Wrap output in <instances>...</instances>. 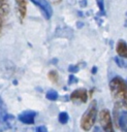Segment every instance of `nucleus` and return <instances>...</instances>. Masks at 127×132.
I'll return each mask as SVG.
<instances>
[{"instance_id": "10", "label": "nucleus", "mask_w": 127, "mask_h": 132, "mask_svg": "<svg viewBox=\"0 0 127 132\" xmlns=\"http://www.w3.org/2000/svg\"><path fill=\"white\" fill-rule=\"evenodd\" d=\"M6 116H7V107H6L2 97L0 96V125H2L4 123Z\"/></svg>"}, {"instance_id": "18", "label": "nucleus", "mask_w": 127, "mask_h": 132, "mask_svg": "<svg viewBox=\"0 0 127 132\" xmlns=\"http://www.w3.org/2000/svg\"><path fill=\"white\" fill-rule=\"evenodd\" d=\"M76 81H77V78L74 76L73 73H71V74L69 75V78H68V84L71 85V84H75Z\"/></svg>"}, {"instance_id": "19", "label": "nucleus", "mask_w": 127, "mask_h": 132, "mask_svg": "<svg viewBox=\"0 0 127 132\" xmlns=\"http://www.w3.org/2000/svg\"><path fill=\"white\" fill-rule=\"evenodd\" d=\"M35 132H49L45 126H38L35 130Z\"/></svg>"}, {"instance_id": "23", "label": "nucleus", "mask_w": 127, "mask_h": 132, "mask_svg": "<svg viewBox=\"0 0 127 132\" xmlns=\"http://www.w3.org/2000/svg\"><path fill=\"white\" fill-rule=\"evenodd\" d=\"M94 132H101V130H100V128L95 127V128H94Z\"/></svg>"}, {"instance_id": "6", "label": "nucleus", "mask_w": 127, "mask_h": 132, "mask_svg": "<svg viewBox=\"0 0 127 132\" xmlns=\"http://www.w3.org/2000/svg\"><path fill=\"white\" fill-rule=\"evenodd\" d=\"M70 100L73 103L76 104H82V103H86L88 100V92L86 89H76L74 90L71 94H70Z\"/></svg>"}, {"instance_id": "8", "label": "nucleus", "mask_w": 127, "mask_h": 132, "mask_svg": "<svg viewBox=\"0 0 127 132\" xmlns=\"http://www.w3.org/2000/svg\"><path fill=\"white\" fill-rule=\"evenodd\" d=\"M17 3L18 16L20 22H23L27 13V0H14Z\"/></svg>"}, {"instance_id": "22", "label": "nucleus", "mask_w": 127, "mask_h": 132, "mask_svg": "<svg viewBox=\"0 0 127 132\" xmlns=\"http://www.w3.org/2000/svg\"><path fill=\"white\" fill-rule=\"evenodd\" d=\"M80 3H81V6L85 7V6H86V3H87V0H83V1H81Z\"/></svg>"}, {"instance_id": "2", "label": "nucleus", "mask_w": 127, "mask_h": 132, "mask_svg": "<svg viewBox=\"0 0 127 132\" xmlns=\"http://www.w3.org/2000/svg\"><path fill=\"white\" fill-rule=\"evenodd\" d=\"M97 114H98L97 102L95 100H93L81 118V124H80L81 128L84 131H90L95 124Z\"/></svg>"}, {"instance_id": "17", "label": "nucleus", "mask_w": 127, "mask_h": 132, "mask_svg": "<svg viewBox=\"0 0 127 132\" xmlns=\"http://www.w3.org/2000/svg\"><path fill=\"white\" fill-rule=\"evenodd\" d=\"M78 69H80V68H78L77 65H70V66L68 67V71H69L70 73H73V74L76 73V72L78 71Z\"/></svg>"}, {"instance_id": "4", "label": "nucleus", "mask_w": 127, "mask_h": 132, "mask_svg": "<svg viewBox=\"0 0 127 132\" xmlns=\"http://www.w3.org/2000/svg\"><path fill=\"white\" fill-rule=\"evenodd\" d=\"M99 123L104 132H115L112 122V116L108 109H102L99 112Z\"/></svg>"}, {"instance_id": "3", "label": "nucleus", "mask_w": 127, "mask_h": 132, "mask_svg": "<svg viewBox=\"0 0 127 132\" xmlns=\"http://www.w3.org/2000/svg\"><path fill=\"white\" fill-rule=\"evenodd\" d=\"M122 107L125 106L119 103H115V108H114L115 123L122 132H127V113H126V109L123 110Z\"/></svg>"}, {"instance_id": "11", "label": "nucleus", "mask_w": 127, "mask_h": 132, "mask_svg": "<svg viewBox=\"0 0 127 132\" xmlns=\"http://www.w3.org/2000/svg\"><path fill=\"white\" fill-rule=\"evenodd\" d=\"M9 11L8 0H0V13L6 14Z\"/></svg>"}, {"instance_id": "15", "label": "nucleus", "mask_w": 127, "mask_h": 132, "mask_svg": "<svg viewBox=\"0 0 127 132\" xmlns=\"http://www.w3.org/2000/svg\"><path fill=\"white\" fill-rule=\"evenodd\" d=\"M114 60H115L116 64H117L120 68H126V63H125V61L123 60L122 57H115Z\"/></svg>"}, {"instance_id": "9", "label": "nucleus", "mask_w": 127, "mask_h": 132, "mask_svg": "<svg viewBox=\"0 0 127 132\" xmlns=\"http://www.w3.org/2000/svg\"><path fill=\"white\" fill-rule=\"evenodd\" d=\"M116 51H117V54H118L120 57H122V58H126V57H127V46H126V41L123 40V39H120V40L117 42Z\"/></svg>"}, {"instance_id": "13", "label": "nucleus", "mask_w": 127, "mask_h": 132, "mask_svg": "<svg viewBox=\"0 0 127 132\" xmlns=\"http://www.w3.org/2000/svg\"><path fill=\"white\" fill-rule=\"evenodd\" d=\"M45 97H46V99H49L51 101H55L58 99V93L55 90H49L45 94Z\"/></svg>"}, {"instance_id": "16", "label": "nucleus", "mask_w": 127, "mask_h": 132, "mask_svg": "<svg viewBox=\"0 0 127 132\" xmlns=\"http://www.w3.org/2000/svg\"><path fill=\"white\" fill-rule=\"evenodd\" d=\"M96 3H97V6L100 12L104 13V0H96Z\"/></svg>"}, {"instance_id": "24", "label": "nucleus", "mask_w": 127, "mask_h": 132, "mask_svg": "<svg viewBox=\"0 0 127 132\" xmlns=\"http://www.w3.org/2000/svg\"><path fill=\"white\" fill-rule=\"evenodd\" d=\"M96 71H97V68H96V67H93V69H92V72H93V73H95Z\"/></svg>"}, {"instance_id": "7", "label": "nucleus", "mask_w": 127, "mask_h": 132, "mask_svg": "<svg viewBox=\"0 0 127 132\" xmlns=\"http://www.w3.org/2000/svg\"><path fill=\"white\" fill-rule=\"evenodd\" d=\"M37 112L34 110H25L19 114V120L25 125H32L34 124V120Z\"/></svg>"}, {"instance_id": "14", "label": "nucleus", "mask_w": 127, "mask_h": 132, "mask_svg": "<svg viewBox=\"0 0 127 132\" xmlns=\"http://www.w3.org/2000/svg\"><path fill=\"white\" fill-rule=\"evenodd\" d=\"M68 120H69V116H68V113H67L66 111H62V112L59 113V116H58V121H59L61 124H66V123L68 122Z\"/></svg>"}, {"instance_id": "5", "label": "nucleus", "mask_w": 127, "mask_h": 132, "mask_svg": "<svg viewBox=\"0 0 127 132\" xmlns=\"http://www.w3.org/2000/svg\"><path fill=\"white\" fill-rule=\"evenodd\" d=\"M30 1L41 11V14L45 20H50L52 18L53 8L47 0H30Z\"/></svg>"}, {"instance_id": "20", "label": "nucleus", "mask_w": 127, "mask_h": 132, "mask_svg": "<svg viewBox=\"0 0 127 132\" xmlns=\"http://www.w3.org/2000/svg\"><path fill=\"white\" fill-rule=\"evenodd\" d=\"M2 28H3V14L0 13V33L2 31Z\"/></svg>"}, {"instance_id": "1", "label": "nucleus", "mask_w": 127, "mask_h": 132, "mask_svg": "<svg viewBox=\"0 0 127 132\" xmlns=\"http://www.w3.org/2000/svg\"><path fill=\"white\" fill-rule=\"evenodd\" d=\"M109 90L110 94L115 100V103L122 104L126 106V98H127V92H126V81L121 76H115L109 81Z\"/></svg>"}, {"instance_id": "12", "label": "nucleus", "mask_w": 127, "mask_h": 132, "mask_svg": "<svg viewBox=\"0 0 127 132\" xmlns=\"http://www.w3.org/2000/svg\"><path fill=\"white\" fill-rule=\"evenodd\" d=\"M47 77H49V79H50L52 82H54V84H57V82H58L59 75H58V72H57L56 70H51V71L49 72V74H47Z\"/></svg>"}, {"instance_id": "21", "label": "nucleus", "mask_w": 127, "mask_h": 132, "mask_svg": "<svg viewBox=\"0 0 127 132\" xmlns=\"http://www.w3.org/2000/svg\"><path fill=\"white\" fill-rule=\"evenodd\" d=\"M49 2H51L53 4H60L62 2V0H49Z\"/></svg>"}]
</instances>
